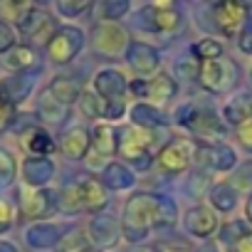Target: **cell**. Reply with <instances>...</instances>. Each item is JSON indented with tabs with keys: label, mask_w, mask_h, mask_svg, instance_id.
I'll return each instance as SVG.
<instances>
[{
	"label": "cell",
	"mask_w": 252,
	"mask_h": 252,
	"mask_svg": "<svg viewBox=\"0 0 252 252\" xmlns=\"http://www.w3.org/2000/svg\"><path fill=\"white\" fill-rule=\"evenodd\" d=\"M156 215H158V198L156 193H134L126 198L121 208V237L131 245H144L151 232L156 230Z\"/></svg>",
	"instance_id": "6da1fadb"
},
{
	"label": "cell",
	"mask_w": 252,
	"mask_h": 252,
	"mask_svg": "<svg viewBox=\"0 0 252 252\" xmlns=\"http://www.w3.org/2000/svg\"><path fill=\"white\" fill-rule=\"evenodd\" d=\"M154 131H144L139 126H131V129L119 131V154L126 163H131L134 171H149L156 161L154 151Z\"/></svg>",
	"instance_id": "7a4b0ae2"
},
{
	"label": "cell",
	"mask_w": 252,
	"mask_h": 252,
	"mask_svg": "<svg viewBox=\"0 0 252 252\" xmlns=\"http://www.w3.org/2000/svg\"><path fill=\"white\" fill-rule=\"evenodd\" d=\"M237 79H240L237 64L230 62V60H225V57L210 60V62H200L198 82L210 94H230L237 87Z\"/></svg>",
	"instance_id": "3957f363"
},
{
	"label": "cell",
	"mask_w": 252,
	"mask_h": 252,
	"mask_svg": "<svg viewBox=\"0 0 252 252\" xmlns=\"http://www.w3.org/2000/svg\"><path fill=\"white\" fill-rule=\"evenodd\" d=\"M156 163H158V168H163L171 176H181V173L190 171V166L195 163V139L176 136V139L166 141L156 154Z\"/></svg>",
	"instance_id": "277c9868"
},
{
	"label": "cell",
	"mask_w": 252,
	"mask_h": 252,
	"mask_svg": "<svg viewBox=\"0 0 252 252\" xmlns=\"http://www.w3.org/2000/svg\"><path fill=\"white\" fill-rule=\"evenodd\" d=\"M92 42H94V50L104 57H124L131 45L129 32L119 20H101L94 28Z\"/></svg>",
	"instance_id": "5b68a950"
},
{
	"label": "cell",
	"mask_w": 252,
	"mask_h": 252,
	"mask_svg": "<svg viewBox=\"0 0 252 252\" xmlns=\"http://www.w3.org/2000/svg\"><path fill=\"white\" fill-rule=\"evenodd\" d=\"M82 47H84V32L74 25H62V28H57V32L52 35V40L47 42L45 50H47L50 62L64 67V64L74 62V57L82 52Z\"/></svg>",
	"instance_id": "8992f818"
},
{
	"label": "cell",
	"mask_w": 252,
	"mask_h": 252,
	"mask_svg": "<svg viewBox=\"0 0 252 252\" xmlns=\"http://www.w3.org/2000/svg\"><path fill=\"white\" fill-rule=\"evenodd\" d=\"M215 28L225 37H237L250 20V10L242 0H215L210 8Z\"/></svg>",
	"instance_id": "52a82bcc"
},
{
	"label": "cell",
	"mask_w": 252,
	"mask_h": 252,
	"mask_svg": "<svg viewBox=\"0 0 252 252\" xmlns=\"http://www.w3.org/2000/svg\"><path fill=\"white\" fill-rule=\"evenodd\" d=\"M119 151V131L114 129L111 124H106V121H99L96 126H94V131H92V151H89V156L84 158L92 168H101L104 171V166L111 161V156Z\"/></svg>",
	"instance_id": "ba28073f"
},
{
	"label": "cell",
	"mask_w": 252,
	"mask_h": 252,
	"mask_svg": "<svg viewBox=\"0 0 252 252\" xmlns=\"http://www.w3.org/2000/svg\"><path fill=\"white\" fill-rule=\"evenodd\" d=\"M237 151L225 141L218 144H198L195 141V163L213 173H227L237 166Z\"/></svg>",
	"instance_id": "9c48e42d"
},
{
	"label": "cell",
	"mask_w": 252,
	"mask_h": 252,
	"mask_svg": "<svg viewBox=\"0 0 252 252\" xmlns=\"http://www.w3.org/2000/svg\"><path fill=\"white\" fill-rule=\"evenodd\" d=\"M20 35L30 42V45H45L52 40V35L57 32V25H55V18L42 10V8H32L23 20H20Z\"/></svg>",
	"instance_id": "30bf717a"
},
{
	"label": "cell",
	"mask_w": 252,
	"mask_h": 252,
	"mask_svg": "<svg viewBox=\"0 0 252 252\" xmlns=\"http://www.w3.org/2000/svg\"><path fill=\"white\" fill-rule=\"evenodd\" d=\"M87 237H89V245H94L99 250H111L124 240L121 237V222L114 215L96 213L87 222Z\"/></svg>",
	"instance_id": "8fae6325"
},
{
	"label": "cell",
	"mask_w": 252,
	"mask_h": 252,
	"mask_svg": "<svg viewBox=\"0 0 252 252\" xmlns=\"http://www.w3.org/2000/svg\"><path fill=\"white\" fill-rule=\"evenodd\" d=\"M106 104H126V94H129V82H126L124 72L114 67H104L94 74V87H92Z\"/></svg>",
	"instance_id": "7c38bea8"
},
{
	"label": "cell",
	"mask_w": 252,
	"mask_h": 252,
	"mask_svg": "<svg viewBox=\"0 0 252 252\" xmlns=\"http://www.w3.org/2000/svg\"><path fill=\"white\" fill-rule=\"evenodd\" d=\"M183 227L188 235L198 237V240H210L218 230H220V218L210 205H193L183 213Z\"/></svg>",
	"instance_id": "4fadbf2b"
},
{
	"label": "cell",
	"mask_w": 252,
	"mask_h": 252,
	"mask_svg": "<svg viewBox=\"0 0 252 252\" xmlns=\"http://www.w3.org/2000/svg\"><path fill=\"white\" fill-rule=\"evenodd\" d=\"M124 60L139 79H151L156 72H161V55L156 47H151L146 42H131Z\"/></svg>",
	"instance_id": "5bb4252c"
},
{
	"label": "cell",
	"mask_w": 252,
	"mask_h": 252,
	"mask_svg": "<svg viewBox=\"0 0 252 252\" xmlns=\"http://www.w3.org/2000/svg\"><path fill=\"white\" fill-rule=\"evenodd\" d=\"M18 205H20V213L30 220H40L45 218L52 205H55V195L52 190L47 188H32V186H25L20 188V195H18Z\"/></svg>",
	"instance_id": "9a60e30c"
},
{
	"label": "cell",
	"mask_w": 252,
	"mask_h": 252,
	"mask_svg": "<svg viewBox=\"0 0 252 252\" xmlns=\"http://www.w3.org/2000/svg\"><path fill=\"white\" fill-rule=\"evenodd\" d=\"M188 131L195 136L198 144H218V141H222L227 126H225V121L218 114H213L208 109H198L195 119L188 126Z\"/></svg>",
	"instance_id": "2e32d148"
},
{
	"label": "cell",
	"mask_w": 252,
	"mask_h": 252,
	"mask_svg": "<svg viewBox=\"0 0 252 252\" xmlns=\"http://www.w3.org/2000/svg\"><path fill=\"white\" fill-rule=\"evenodd\" d=\"M141 25L149 32H158V35H168L176 32L181 28V13L173 8H156V5H146L141 13Z\"/></svg>",
	"instance_id": "e0dca14e"
},
{
	"label": "cell",
	"mask_w": 252,
	"mask_h": 252,
	"mask_svg": "<svg viewBox=\"0 0 252 252\" xmlns=\"http://www.w3.org/2000/svg\"><path fill=\"white\" fill-rule=\"evenodd\" d=\"M23 181L25 186H32V188H47V183L55 178L57 173V166L50 156H28L23 161Z\"/></svg>",
	"instance_id": "ac0fdd59"
},
{
	"label": "cell",
	"mask_w": 252,
	"mask_h": 252,
	"mask_svg": "<svg viewBox=\"0 0 252 252\" xmlns=\"http://www.w3.org/2000/svg\"><path fill=\"white\" fill-rule=\"evenodd\" d=\"M60 151L69 161H84L92 151V131L87 126H72L60 141Z\"/></svg>",
	"instance_id": "d6986e66"
},
{
	"label": "cell",
	"mask_w": 252,
	"mask_h": 252,
	"mask_svg": "<svg viewBox=\"0 0 252 252\" xmlns=\"http://www.w3.org/2000/svg\"><path fill=\"white\" fill-rule=\"evenodd\" d=\"M99 178L109 193H124V190H131L136 186V171L129 168L124 161H109Z\"/></svg>",
	"instance_id": "ffe728a7"
},
{
	"label": "cell",
	"mask_w": 252,
	"mask_h": 252,
	"mask_svg": "<svg viewBox=\"0 0 252 252\" xmlns=\"http://www.w3.org/2000/svg\"><path fill=\"white\" fill-rule=\"evenodd\" d=\"M79 195H82V210L84 213H104L106 205H109V190L106 186L101 183V178L96 176H89L79 183Z\"/></svg>",
	"instance_id": "44dd1931"
},
{
	"label": "cell",
	"mask_w": 252,
	"mask_h": 252,
	"mask_svg": "<svg viewBox=\"0 0 252 252\" xmlns=\"http://www.w3.org/2000/svg\"><path fill=\"white\" fill-rule=\"evenodd\" d=\"M176 92H178V84H176V79H173V74H168V72H156L151 79H146V99L144 101H149V104H154V106H166L173 96H176Z\"/></svg>",
	"instance_id": "7402d4cb"
},
{
	"label": "cell",
	"mask_w": 252,
	"mask_h": 252,
	"mask_svg": "<svg viewBox=\"0 0 252 252\" xmlns=\"http://www.w3.org/2000/svg\"><path fill=\"white\" fill-rule=\"evenodd\" d=\"M129 119H131L134 126H139V129H144V131H156V129H163V126L168 124L166 114L158 106L149 104V101H136L129 109Z\"/></svg>",
	"instance_id": "603a6c76"
},
{
	"label": "cell",
	"mask_w": 252,
	"mask_h": 252,
	"mask_svg": "<svg viewBox=\"0 0 252 252\" xmlns=\"http://www.w3.org/2000/svg\"><path fill=\"white\" fill-rule=\"evenodd\" d=\"M205 198H208V205H210L215 213H222V215L232 213V210L240 205V190H237L232 183H225V181L213 183V186L208 188Z\"/></svg>",
	"instance_id": "cb8c5ba5"
},
{
	"label": "cell",
	"mask_w": 252,
	"mask_h": 252,
	"mask_svg": "<svg viewBox=\"0 0 252 252\" xmlns=\"http://www.w3.org/2000/svg\"><path fill=\"white\" fill-rule=\"evenodd\" d=\"M60 240H62V235L55 222H32L25 230V242L32 250H55L60 245Z\"/></svg>",
	"instance_id": "d4e9b609"
},
{
	"label": "cell",
	"mask_w": 252,
	"mask_h": 252,
	"mask_svg": "<svg viewBox=\"0 0 252 252\" xmlns=\"http://www.w3.org/2000/svg\"><path fill=\"white\" fill-rule=\"evenodd\" d=\"M47 92L62 104V106H74L82 96V84L74 79V77H55L50 84H47Z\"/></svg>",
	"instance_id": "484cf974"
},
{
	"label": "cell",
	"mask_w": 252,
	"mask_h": 252,
	"mask_svg": "<svg viewBox=\"0 0 252 252\" xmlns=\"http://www.w3.org/2000/svg\"><path fill=\"white\" fill-rule=\"evenodd\" d=\"M23 149H25L30 156H50V154L57 149V144H55V139H52L45 129L35 126V129H28V131L23 134Z\"/></svg>",
	"instance_id": "4316f807"
},
{
	"label": "cell",
	"mask_w": 252,
	"mask_h": 252,
	"mask_svg": "<svg viewBox=\"0 0 252 252\" xmlns=\"http://www.w3.org/2000/svg\"><path fill=\"white\" fill-rule=\"evenodd\" d=\"M32 89V79L28 74H15L10 79L3 82V87H0V99H5L8 104H20Z\"/></svg>",
	"instance_id": "83f0119b"
},
{
	"label": "cell",
	"mask_w": 252,
	"mask_h": 252,
	"mask_svg": "<svg viewBox=\"0 0 252 252\" xmlns=\"http://www.w3.org/2000/svg\"><path fill=\"white\" fill-rule=\"evenodd\" d=\"M37 64V52L30 47V45H15L8 55H5V67L15 74L20 72H28Z\"/></svg>",
	"instance_id": "f1b7e54d"
},
{
	"label": "cell",
	"mask_w": 252,
	"mask_h": 252,
	"mask_svg": "<svg viewBox=\"0 0 252 252\" xmlns=\"http://www.w3.org/2000/svg\"><path fill=\"white\" fill-rule=\"evenodd\" d=\"M77 106H79V111H82L84 119H89V121H104L109 104L94 89H84L82 96H79V101H77Z\"/></svg>",
	"instance_id": "f546056e"
},
{
	"label": "cell",
	"mask_w": 252,
	"mask_h": 252,
	"mask_svg": "<svg viewBox=\"0 0 252 252\" xmlns=\"http://www.w3.org/2000/svg\"><path fill=\"white\" fill-rule=\"evenodd\" d=\"M37 114H40L45 121H50V124H62V121L67 119L69 109L62 106V104L45 89V92L40 94V99H37Z\"/></svg>",
	"instance_id": "4dcf8cb0"
},
{
	"label": "cell",
	"mask_w": 252,
	"mask_h": 252,
	"mask_svg": "<svg viewBox=\"0 0 252 252\" xmlns=\"http://www.w3.org/2000/svg\"><path fill=\"white\" fill-rule=\"evenodd\" d=\"M222 116H225V124H230L235 129V126H240L245 119L252 116V101L245 99V96H235L232 101H227L222 106Z\"/></svg>",
	"instance_id": "1f68e13d"
},
{
	"label": "cell",
	"mask_w": 252,
	"mask_h": 252,
	"mask_svg": "<svg viewBox=\"0 0 252 252\" xmlns=\"http://www.w3.org/2000/svg\"><path fill=\"white\" fill-rule=\"evenodd\" d=\"M158 198V215H156V230H171L178 222V205L171 195L156 193Z\"/></svg>",
	"instance_id": "d6a6232c"
},
{
	"label": "cell",
	"mask_w": 252,
	"mask_h": 252,
	"mask_svg": "<svg viewBox=\"0 0 252 252\" xmlns=\"http://www.w3.org/2000/svg\"><path fill=\"white\" fill-rule=\"evenodd\" d=\"M35 0H0V18L3 23H15L20 25V20L32 10Z\"/></svg>",
	"instance_id": "836d02e7"
},
{
	"label": "cell",
	"mask_w": 252,
	"mask_h": 252,
	"mask_svg": "<svg viewBox=\"0 0 252 252\" xmlns=\"http://www.w3.org/2000/svg\"><path fill=\"white\" fill-rule=\"evenodd\" d=\"M190 52H193V57H195L198 62H210V60H220V57L225 55V47H222V42L215 40V37H203V40L193 42Z\"/></svg>",
	"instance_id": "e575fe53"
},
{
	"label": "cell",
	"mask_w": 252,
	"mask_h": 252,
	"mask_svg": "<svg viewBox=\"0 0 252 252\" xmlns=\"http://www.w3.org/2000/svg\"><path fill=\"white\" fill-rule=\"evenodd\" d=\"M220 240L225 242V245H237L242 237H247L250 232H252V227L247 225V220H230V222H225V225H220Z\"/></svg>",
	"instance_id": "d590c367"
},
{
	"label": "cell",
	"mask_w": 252,
	"mask_h": 252,
	"mask_svg": "<svg viewBox=\"0 0 252 252\" xmlns=\"http://www.w3.org/2000/svg\"><path fill=\"white\" fill-rule=\"evenodd\" d=\"M57 205L64 213H77L82 210V195H79V183H69L62 188V193L57 195Z\"/></svg>",
	"instance_id": "8d00e7d4"
},
{
	"label": "cell",
	"mask_w": 252,
	"mask_h": 252,
	"mask_svg": "<svg viewBox=\"0 0 252 252\" xmlns=\"http://www.w3.org/2000/svg\"><path fill=\"white\" fill-rule=\"evenodd\" d=\"M92 0H55V8L62 18H79L89 10Z\"/></svg>",
	"instance_id": "74e56055"
},
{
	"label": "cell",
	"mask_w": 252,
	"mask_h": 252,
	"mask_svg": "<svg viewBox=\"0 0 252 252\" xmlns=\"http://www.w3.org/2000/svg\"><path fill=\"white\" fill-rule=\"evenodd\" d=\"M15 173H18L15 156L5 149H0V186H10L15 181Z\"/></svg>",
	"instance_id": "f35d334b"
},
{
	"label": "cell",
	"mask_w": 252,
	"mask_h": 252,
	"mask_svg": "<svg viewBox=\"0 0 252 252\" xmlns=\"http://www.w3.org/2000/svg\"><path fill=\"white\" fill-rule=\"evenodd\" d=\"M131 0H101V10H104V20H119L129 13Z\"/></svg>",
	"instance_id": "ab89813d"
},
{
	"label": "cell",
	"mask_w": 252,
	"mask_h": 252,
	"mask_svg": "<svg viewBox=\"0 0 252 252\" xmlns=\"http://www.w3.org/2000/svg\"><path fill=\"white\" fill-rule=\"evenodd\" d=\"M235 141H237V146H240L245 154L252 156V116L245 119L240 126H235Z\"/></svg>",
	"instance_id": "60d3db41"
},
{
	"label": "cell",
	"mask_w": 252,
	"mask_h": 252,
	"mask_svg": "<svg viewBox=\"0 0 252 252\" xmlns=\"http://www.w3.org/2000/svg\"><path fill=\"white\" fill-rule=\"evenodd\" d=\"M15 225V208L10 200L0 198V235H5Z\"/></svg>",
	"instance_id": "b9f144b4"
},
{
	"label": "cell",
	"mask_w": 252,
	"mask_h": 252,
	"mask_svg": "<svg viewBox=\"0 0 252 252\" xmlns=\"http://www.w3.org/2000/svg\"><path fill=\"white\" fill-rule=\"evenodd\" d=\"M13 47H15V30H13L8 23L0 20V52L8 55Z\"/></svg>",
	"instance_id": "7bdbcfd3"
},
{
	"label": "cell",
	"mask_w": 252,
	"mask_h": 252,
	"mask_svg": "<svg viewBox=\"0 0 252 252\" xmlns=\"http://www.w3.org/2000/svg\"><path fill=\"white\" fill-rule=\"evenodd\" d=\"M84 245H87V240L82 237V232H69L64 240H60L57 250H60V252H72V247H74V252H79Z\"/></svg>",
	"instance_id": "ee69618b"
},
{
	"label": "cell",
	"mask_w": 252,
	"mask_h": 252,
	"mask_svg": "<svg viewBox=\"0 0 252 252\" xmlns=\"http://www.w3.org/2000/svg\"><path fill=\"white\" fill-rule=\"evenodd\" d=\"M176 69H178V74H181L183 79H198V74H200V62H198V60L193 62V57H188V60H181Z\"/></svg>",
	"instance_id": "f6af8a7d"
},
{
	"label": "cell",
	"mask_w": 252,
	"mask_h": 252,
	"mask_svg": "<svg viewBox=\"0 0 252 252\" xmlns=\"http://www.w3.org/2000/svg\"><path fill=\"white\" fill-rule=\"evenodd\" d=\"M195 114H198V109H195L193 104H183V106H178V109H176V124H178V126H183V129H188L190 121L195 119Z\"/></svg>",
	"instance_id": "bcb514c9"
},
{
	"label": "cell",
	"mask_w": 252,
	"mask_h": 252,
	"mask_svg": "<svg viewBox=\"0 0 252 252\" xmlns=\"http://www.w3.org/2000/svg\"><path fill=\"white\" fill-rule=\"evenodd\" d=\"M237 47H240V52H245V55L252 57V25H250V23H247V25L242 28V32L237 35Z\"/></svg>",
	"instance_id": "7dc6e473"
},
{
	"label": "cell",
	"mask_w": 252,
	"mask_h": 252,
	"mask_svg": "<svg viewBox=\"0 0 252 252\" xmlns=\"http://www.w3.org/2000/svg\"><path fill=\"white\" fill-rule=\"evenodd\" d=\"M13 114H15V106L8 104L5 99H0V131H5L13 124Z\"/></svg>",
	"instance_id": "c3c4849f"
},
{
	"label": "cell",
	"mask_w": 252,
	"mask_h": 252,
	"mask_svg": "<svg viewBox=\"0 0 252 252\" xmlns=\"http://www.w3.org/2000/svg\"><path fill=\"white\" fill-rule=\"evenodd\" d=\"M154 252H193V250H188L186 245H178V242H158Z\"/></svg>",
	"instance_id": "681fc988"
},
{
	"label": "cell",
	"mask_w": 252,
	"mask_h": 252,
	"mask_svg": "<svg viewBox=\"0 0 252 252\" xmlns=\"http://www.w3.org/2000/svg\"><path fill=\"white\" fill-rule=\"evenodd\" d=\"M232 250H235V252H252V232H250L247 237H242L237 245H232Z\"/></svg>",
	"instance_id": "f907efd6"
},
{
	"label": "cell",
	"mask_w": 252,
	"mask_h": 252,
	"mask_svg": "<svg viewBox=\"0 0 252 252\" xmlns=\"http://www.w3.org/2000/svg\"><path fill=\"white\" fill-rule=\"evenodd\" d=\"M245 220H247V225L252 227V190H250V195H247V200H245Z\"/></svg>",
	"instance_id": "816d5d0a"
},
{
	"label": "cell",
	"mask_w": 252,
	"mask_h": 252,
	"mask_svg": "<svg viewBox=\"0 0 252 252\" xmlns=\"http://www.w3.org/2000/svg\"><path fill=\"white\" fill-rule=\"evenodd\" d=\"M193 252H220V247H218L215 242H208V240H205V242H203L200 247H195Z\"/></svg>",
	"instance_id": "f5cc1de1"
},
{
	"label": "cell",
	"mask_w": 252,
	"mask_h": 252,
	"mask_svg": "<svg viewBox=\"0 0 252 252\" xmlns=\"http://www.w3.org/2000/svg\"><path fill=\"white\" fill-rule=\"evenodd\" d=\"M0 252H20L13 242H5V240H0Z\"/></svg>",
	"instance_id": "db71d44e"
},
{
	"label": "cell",
	"mask_w": 252,
	"mask_h": 252,
	"mask_svg": "<svg viewBox=\"0 0 252 252\" xmlns=\"http://www.w3.org/2000/svg\"><path fill=\"white\" fill-rule=\"evenodd\" d=\"M151 5H156V8H173V0H151Z\"/></svg>",
	"instance_id": "11a10c76"
},
{
	"label": "cell",
	"mask_w": 252,
	"mask_h": 252,
	"mask_svg": "<svg viewBox=\"0 0 252 252\" xmlns=\"http://www.w3.org/2000/svg\"><path fill=\"white\" fill-rule=\"evenodd\" d=\"M79 252H104V250H99V247H94V245H89V242H87Z\"/></svg>",
	"instance_id": "9f6ffc18"
},
{
	"label": "cell",
	"mask_w": 252,
	"mask_h": 252,
	"mask_svg": "<svg viewBox=\"0 0 252 252\" xmlns=\"http://www.w3.org/2000/svg\"><path fill=\"white\" fill-rule=\"evenodd\" d=\"M131 252H154V250H151V247H144V245H134Z\"/></svg>",
	"instance_id": "6f0895ef"
},
{
	"label": "cell",
	"mask_w": 252,
	"mask_h": 252,
	"mask_svg": "<svg viewBox=\"0 0 252 252\" xmlns=\"http://www.w3.org/2000/svg\"><path fill=\"white\" fill-rule=\"evenodd\" d=\"M250 82H252V64H250Z\"/></svg>",
	"instance_id": "680465c9"
}]
</instances>
